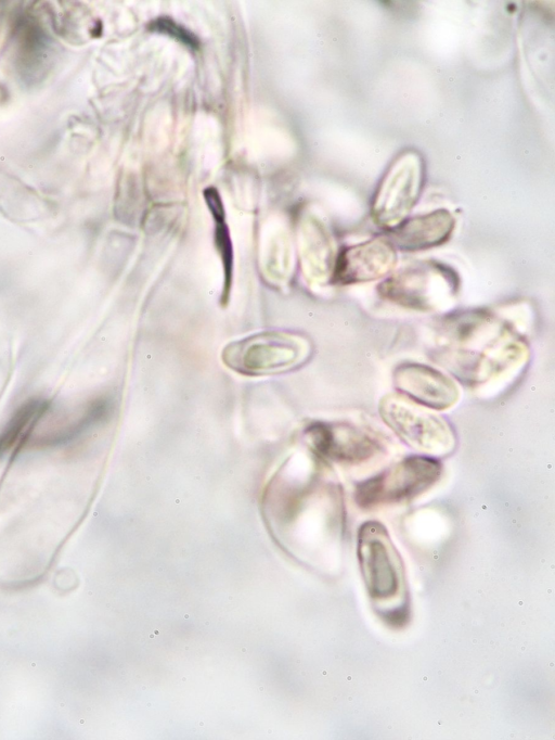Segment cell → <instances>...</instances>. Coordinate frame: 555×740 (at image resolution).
Masks as SVG:
<instances>
[{
    "label": "cell",
    "instance_id": "7a4b0ae2",
    "mask_svg": "<svg viewBox=\"0 0 555 740\" xmlns=\"http://www.w3.org/2000/svg\"><path fill=\"white\" fill-rule=\"evenodd\" d=\"M460 280L449 266L435 260H418L392 271L378 293L388 302L420 312L450 309L457 298Z\"/></svg>",
    "mask_w": 555,
    "mask_h": 740
},
{
    "label": "cell",
    "instance_id": "52a82bcc",
    "mask_svg": "<svg viewBox=\"0 0 555 740\" xmlns=\"http://www.w3.org/2000/svg\"><path fill=\"white\" fill-rule=\"evenodd\" d=\"M307 435L320 456L339 463L360 464L383 451L376 437L348 423L317 422L307 429Z\"/></svg>",
    "mask_w": 555,
    "mask_h": 740
},
{
    "label": "cell",
    "instance_id": "3957f363",
    "mask_svg": "<svg viewBox=\"0 0 555 740\" xmlns=\"http://www.w3.org/2000/svg\"><path fill=\"white\" fill-rule=\"evenodd\" d=\"M442 464L433 456H409L356 486L362 509L410 500L429 489L441 476Z\"/></svg>",
    "mask_w": 555,
    "mask_h": 740
},
{
    "label": "cell",
    "instance_id": "6da1fadb",
    "mask_svg": "<svg viewBox=\"0 0 555 740\" xmlns=\"http://www.w3.org/2000/svg\"><path fill=\"white\" fill-rule=\"evenodd\" d=\"M439 332L442 344L435 356L468 385L504 381L528 359V347L521 337L488 311L450 317Z\"/></svg>",
    "mask_w": 555,
    "mask_h": 740
},
{
    "label": "cell",
    "instance_id": "30bf717a",
    "mask_svg": "<svg viewBox=\"0 0 555 740\" xmlns=\"http://www.w3.org/2000/svg\"><path fill=\"white\" fill-rule=\"evenodd\" d=\"M420 186L421 177L414 168H402L390 174L375 199L376 219L384 225L400 220L416 200Z\"/></svg>",
    "mask_w": 555,
    "mask_h": 740
},
{
    "label": "cell",
    "instance_id": "8992f818",
    "mask_svg": "<svg viewBox=\"0 0 555 740\" xmlns=\"http://www.w3.org/2000/svg\"><path fill=\"white\" fill-rule=\"evenodd\" d=\"M358 559L366 589L373 599L397 595L403 578V564L382 523L369 521L361 525Z\"/></svg>",
    "mask_w": 555,
    "mask_h": 740
},
{
    "label": "cell",
    "instance_id": "277c9868",
    "mask_svg": "<svg viewBox=\"0 0 555 740\" xmlns=\"http://www.w3.org/2000/svg\"><path fill=\"white\" fill-rule=\"evenodd\" d=\"M307 340L285 332H261L230 343L222 353L232 370L260 375L298 367L309 357Z\"/></svg>",
    "mask_w": 555,
    "mask_h": 740
},
{
    "label": "cell",
    "instance_id": "4fadbf2b",
    "mask_svg": "<svg viewBox=\"0 0 555 740\" xmlns=\"http://www.w3.org/2000/svg\"><path fill=\"white\" fill-rule=\"evenodd\" d=\"M153 28L160 30L163 33H168L171 36H175L179 40L184 41L185 43L190 44L193 43L196 46V39H194L191 34H189L185 29L181 28L178 26L175 22L168 18H159L155 22H153Z\"/></svg>",
    "mask_w": 555,
    "mask_h": 740
},
{
    "label": "cell",
    "instance_id": "8fae6325",
    "mask_svg": "<svg viewBox=\"0 0 555 740\" xmlns=\"http://www.w3.org/2000/svg\"><path fill=\"white\" fill-rule=\"evenodd\" d=\"M453 228V218L446 210H438L414 218L396 233L398 246L405 251H417L444 242Z\"/></svg>",
    "mask_w": 555,
    "mask_h": 740
},
{
    "label": "cell",
    "instance_id": "7c38bea8",
    "mask_svg": "<svg viewBox=\"0 0 555 740\" xmlns=\"http://www.w3.org/2000/svg\"><path fill=\"white\" fill-rule=\"evenodd\" d=\"M47 409L43 399H31L22 405L0 432V455L25 443Z\"/></svg>",
    "mask_w": 555,
    "mask_h": 740
},
{
    "label": "cell",
    "instance_id": "5b68a950",
    "mask_svg": "<svg viewBox=\"0 0 555 740\" xmlns=\"http://www.w3.org/2000/svg\"><path fill=\"white\" fill-rule=\"evenodd\" d=\"M383 421L410 447L430 455L452 451L455 438L449 423L402 395H386L378 406Z\"/></svg>",
    "mask_w": 555,
    "mask_h": 740
},
{
    "label": "cell",
    "instance_id": "9c48e42d",
    "mask_svg": "<svg viewBox=\"0 0 555 740\" xmlns=\"http://www.w3.org/2000/svg\"><path fill=\"white\" fill-rule=\"evenodd\" d=\"M397 264L393 246L383 239L345 248L335 259L333 280L340 284L371 282L389 276Z\"/></svg>",
    "mask_w": 555,
    "mask_h": 740
},
{
    "label": "cell",
    "instance_id": "ba28073f",
    "mask_svg": "<svg viewBox=\"0 0 555 740\" xmlns=\"http://www.w3.org/2000/svg\"><path fill=\"white\" fill-rule=\"evenodd\" d=\"M392 380L400 395L428 409H449L460 398L456 382L428 365L401 363L393 370Z\"/></svg>",
    "mask_w": 555,
    "mask_h": 740
}]
</instances>
